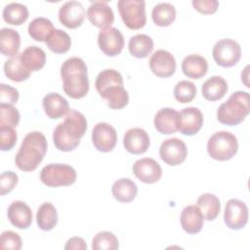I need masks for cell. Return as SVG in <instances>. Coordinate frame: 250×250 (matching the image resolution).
<instances>
[{"mask_svg": "<svg viewBox=\"0 0 250 250\" xmlns=\"http://www.w3.org/2000/svg\"><path fill=\"white\" fill-rule=\"evenodd\" d=\"M19 100V91L6 84H1L0 85V102L1 104H14L18 102Z\"/></svg>", "mask_w": 250, "mask_h": 250, "instance_id": "44", "label": "cell"}, {"mask_svg": "<svg viewBox=\"0 0 250 250\" xmlns=\"http://www.w3.org/2000/svg\"><path fill=\"white\" fill-rule=\"evenodd\" d=\"M112 109H121L128 104L129 95L123 86H116L106 90L102 96Z\"/></svg>", "mask_w": 250, "mask_h": 250, "instance_id": "37", "label": "cell"}, {"mask_svg": "<svg viewBox=\"0 0 250 250\" xmlns=\"http://www.w3.org/2000/svg\"><path fill=\"white\" fill-rule=\"evenodd\" d=\"M111 192L117 201L128 203L135 199L138 192V188L132 180L128 178H121L113 183Z\"/></svg>", "mask_w": 250, "mask_h": 250, "instance_id": "25", "label": "cell"}, {"mask_svg": "<svg viewBox=\"0 0 250 250\" xmlns=\"http://www.w3.org/2000/svg\"><path fill=\"white\" fill-rule=\"evenodd\" d=\"M17 133L14 127H0V148L1 150L12 149L17 143Z\"/></svg>", "mask_w": 250, "mask_h": 250, "instance_id": "42", "label": "cell"}, {"mask_svg": "<svg viewBox=\"0 0 250 250\" xmlns=\"http://www.w3.org/2000/svg\"><path fill=\"white\" fill-rule=\"evenodd\" d=\"M196 203L204 219L207 221L215 220L221 211L220 200L213 193L207 192V193L201 194L198 197Z\"/></svg>", "mask_w": 250, "mask_h": 250, "instance_id": "33", "label": "cell"}, {"mask_svg": "<svg viewBox=\"0 0 250 250\" xmlns=\"http://www.w3.org/2000/svg\"><path fill=\"white\" fill-rule=\"evenodd\" d=\"M7 215L10 223L21 229H27L32 223V212L30 207L21 200L14 201L10 204Z\"/></svg>", "mask_w": 250, "mask_h": 250, "instance_id": "19", "label": "cell"}, {"mask_svg": "<svg viewBox=\"0 0 250 250\" xmlns=\"http://www.w3.org/2000/svg\"><path fill=\"white\" fill-rule=\"evenodd\" d=\"M87 18L91 23L100 28L110 27L114 21V14L105 1H94L87 10Z\"/></svg>", "mask_w": 250, "mask_h": 250, "instance_id": "16", "label": "cell"}, {"mask_svg": "<svg viewBox=\"0 0 250 250\" xmlns=\"http://www.w3.org/2000/svg\"><path fill=\"white\" fill-rule=\"evenodd\" d=\"M149 68L152 73L158 77H170L176 70L175 58L166 50H157L149 59Z\"/></svg>", "mask_w": 250, "mask_h": 250, "instance_id": "13", "label": "cell"}, {"mask_svg": "<svg viewBox=\"0 0 250 250\" xmlns=\"http://www.w3.org/2000/svg\"><path fill=\"white\" fill-rule=\"evenodd\" d=\"M155 129L164 135L174 134L179 127V112L171 107L159 109L154 116Z\"/></svg>", "mask_w": 250, "mask_h": 250, "instance_id": "20", "label": "cell"}, {"mask_svg": "<svg viewBox=\"0 0 250 250\" xmlns=\"http://www.w3.org/2000/svg\"><path fill=\"white\" fill-rule=\"evenodd\" d=\"M191 4L196 11L205 15L214 14L219 8L217 0H193Z\"/></svg>", "mask_w": 250, "mask_h": 250, "instance_id": "45", "label": "cell"}, {"mask_svg": "<svg viewBox=\"0 0 250 250\" xmlns=\"http://www.w3.org/2000/svg\"><path fill=\"white\" fill-rule=\"evenodd\" d=\"M180 221L186 232L195 234L202 229L204 217L197 205H188L183 209Z\"/></svg>", "mask_w": 250, "mask_h": 250, "instance_id": "21", "label": "cell"}, {"mask_svg": "<svg viewBox=\"0 0 250 250\" xmlns=\"http://www.w3.org/2000/svg\"><path fill=\"white\" fill-rule=\"evenodd\" d=\"M117 8L125 25L130 29H140L146 22V3L143 0H119Z\"/></svg>", "mask_w": 250, "mask_h": 250, "instance_id": "7", "label": "cell"}, {"mask_svg": "<svg viewBox=\"0 0 250 250\" xmlns=\"http://www.w3.org/2000/svg\"><path fill=\"white\" fill-rule=\"evenodd\" d=\"M4 73L12 81L21 82L27 80L31 74L25 65L22 63L20 54L10 58L4 63Z\"/></svg>", "mask_w": 250, "mask_h": 250, "instance_id": "28", "label": "cell"}, {"mask_svg": "<svg viewBox=\"0 0 250 250\" xmlns=\"http://www.w3.org/2000/svg\"><path fill=\"white\" fill-rule=\"evenodd\" d=\"M45 43L55 54H64L70 49L71 39L65 31L55 28Z\"/></svg>", "mask_w": 250, "mask_h": 250, "instance_id": "36", "label": "cell"}, {"mask_svg": "<svg viewBox=\"0 0 250 250\" xmlns=\"http://www.w3.org/2000/svg\"><path fill=\"white\" fill-rule=\"evenodd\" d=\"M149 144V136L146 131L142 128L129 129L123 138V146L125 149L132 154L145 153L147 150Z\"/></svg>", "mask_w": 250, "mask_h": 250, "instance_id": "18", "label": "cell"}, {"mask_svg": "<svg viewBox=\"0 0 250 250\" xmlns=\"http://www.w3.org/2000/svg\"><path fill=\"white\" fill-rule=\"evenodd\" d=\"M19 181L18 175L13 171H5L0 175L1 195H5L14 189Z\"/></svg>", "mask_w": 250, "mask_h": 250, "instance_id": "43", "label": "cell"}, {"mask_svg": "<svg viewBox=\"0 0 250 250\" xmlns=\"http://www.w3.org/2000/svg\"><path fill=\"white\" fill-rule=\"evenodd\" d=\"M224 221L230 229H241L248 222V208L246 204L236 198H231L226 203Z\"/></svg>", "mask_w": 250, "mask_h": 250, "instance_id": "10", "label": "cell"}, {"mask_svg": "<svg viewBox=\"0 0 250 250\" xmlns=\"http://www.w3.org/2000/svg\"><path fill=\"white\" fill-rule=\"evenodd\" d=\"M20 118V112L14 105L0 104V127H17Z\"/></svg>", "mask_w": 250, "mask_h": 250, "instance_id": "40", "label": "cell"}, {"mask_svg": "<svg viewBox=\"0 0 250 250\" xmlns=\"http://www.w3.org/2000/svg\"><path fill=\"white\" fill-rule=\"evenodd\" d=\"M64 249L65 250H69V249H81V250H85L87 249V244L85 243L84 239L78 236H74L69 238L66 241V244L64 245Z\"/></svg>", "mask_w": 250, "mask_h": 250, "instance_id": "46", "label": "cell"}, {"mask_svg": "<svg viewBox=\"0 0 250 250\" xmlns=\"http://www.w3.org/2000/svg\"><path fill=\"white\" fill-rule=\"evenodd\" d=\"M173 93L178 102L190 103L196 96V86L191 81L182 80L176 84Z\"/></svg>", "mask_w": 250, "mask_h": 250, "instance_id": "39", "label": "cell"}, {"mask_svg": "<svg viewBox=\"0 0 250 250\" xmlns=\"http://www.w3.org/2000/svg\"><path fill=\"white\" fill-rule=\"evenodd\" d=\"M47 151V140L38 131L28 133L16 154L15 162L18 168L24 172L35 170L43 160Z\"/></svg>", "mask_w": 250, "mask_h": 250, "instance_id": "3", "label": "cell"}, {"mask_svg": "<svg viewBox=\"0 0 250 250\" xmlns=\"http://www.w3.org/2000/svg\"><path fill=\"white\" fill-rule=\"evenodd\" d=\"M182 70L184 74L188 78L199 79L207 73L208 62L204 57L191 54L183 60Z\"/></svg>", "mask_w": 250, "mask_h": 250, "instance_id": "23", "label": "cell"}, {"mask_svg": "<svg viewBox=\"0 0 250 250\" xmlns=\"http://www.w3.org/2000/svg\"><path fill=\"white\" fill-rule=\"evenodd\" d=\"M151 19L158 26H168L176 19V9L170 3H158L151 11Z\"/></svg>", "mask_w": 250, "mask_h": 250, "instance_id": "35", "label": "cell"}, {"mask_svg": "<svg viewBox=\"0 0 250 250\" xmlns=\"http://www.w3.org/2000/svg\"><path fill=\"white\" fill-rule=\"evenodd\" d=\"M61 76L64 93L75 100L85 97L89 92L87 65L78 57L65 60L61 66Z\"/></svg>", "mask_w": 250, "mask_h": 250, "instance_id": "2", "label": "cell"}, {"mask_svg": "<svg viewBox=\"0 0 250 250\" xmlns=\"http://www.w3.org/2000/svg\"><path fill=\"white\" fill-rule=\"evenodd\" d=\"M22 241L21 236L13 231L6 230L3 231L0 237V248L1 249H10V250H20L21 248Z\"/></svg>", "mask_w": 250, "mask_h": 250, "instance_id": "41", "label": "cell"}, {"mask_svg": "<svg viewBox=\"0 0 250 250\" xmlns=\"http://www.w3.org/2000/svg\"><path fill=\"white\" fill-rule=\"evenodd\" d=\"M160 158L170 166L182 164L188 156V148L184 141L178 138L165 140L159 147Z\"/></svg>", "mask_w": 250, "mask_h": 250, "instance_id": "9", "label": "cell"}, {"mask_svg": "<svg viewBox=\"0 0 250 250\" xmlns=\"http://www.w3.org/2000/svg\"><path fill=\"white\" fill-rule=\"evenodd\" d=\"M21 45V36L13 28L4 27L0 30V50L4 56L15 57L18 55Z\"/></svg>", "mask_w": 250, "mask_h": 250, "instance_id": "26", "label": "cell"}, {"mask_svg": "<svg viewBox=\"0 0 250 250\" xmlns=\"http://www.w3.org/2000/svg\"><path fill=\"white\" fill-rule=\"evenodd\" d=\"M86 13L83 5L78 1H67L61 6L59 10V21L67 28L79 27Z\"/></svg>", "mask_w": 250, "mask_h": 250, "instance_id": "14", "label": "cell"}, {"mask_svg": "<svg viewBox=\"0 0 250 250\" xmlns=\"http://www.w3.org/2000/svg\"><path fill=\"white\" fill-rule=\"evenodd\" d=\"M201 92L207 101L215 102L225 97L228 92V83L221 76H212L202 84Z\"/></svg>", "mask_w": 250, "mask_h": 250, "instance_id": "24", "label": "cell"}, {"mask_svg": "<svg viewBox=\"0 0 250 250\" xmlns=\"http://www.w3.org/2000/svg\"><path fill=\"white\" fill-rule=\"evenodd\" d=\"M98 45L104 54L115 57L121 53L124 47L123 34L115 27L103 28L98 35Z\"/></svg>", "mask_w": 250, "mask_h": 250, "instance_id": "11", "label": "cell"}, {"mask_svg": "<svg viewBox=\"0 0 250 250\" xmlns=\"http://www.w3.org/2000/svg\"><path fill=\"white\" fill-rule=\"evenodd\" d=\"M212 55L218 65L223 67H231L239 62L241 57V48L235 40L224 38L214 45Z\"/></svg>", "mask_w": 250, "mask_h": 250, "instance_id": "8", "label": "cell"}, {"mask_svg": "<svg viewBox=\"0 0 250 250\" xmlns=\"http://www.w3.org/2000/svg\"><path fill=\"white\" fill-rule=\"evenodd\" d=\"M249 111V94L244 91H236L219 106L217 119L222 124L235 126L245 119Z\"/></svg>", "mask_w": 250, "mask_h": 250, "instance_id": "4", "label": "cell"}, {"mask_svg": "<svg viewBox=\"0 0 250 250\" xmlns=\"http://www.w3.org/2000/svg\"><path fill=\"white\" fill-rule=\"evenodd\" d=\"M130 54L138 59L146 58L153 50V40L146 34H137L128 43Z\"/></svg>", "mask_w": 250, "mask_h": 250, "instance_id": "29", "label": "cell"}, {"mask_svg": "<svg viewBox=\"0 0 250 250\" xmlns=\"http://www.w3.org/2000/svg\"><path fill=\"white\" fill-rule=\"evenodd\" d=\"M87 130L86 117L79 111L70 109L64 117L63 122L60 123L54 130L53 141L55 146L61 151H71L75 149L80 139Z\"/></svg>", "mask_w": 250, "mask_h": 250, "instance_id": "1", "label": "cell"}, {"mask_svg": "<svg viewBox=\"0 0 250 250\" xmlns=\"http://www.w3.org/2000/svg\"><path fill=\"white\" fill-rule=\"evenodd\" d=\"M95 86L100 96H102L109 88L116 87V86H123V78L120 72H118L117 70L112 68H107V69L102 70L98 74V76L96 77Z\"/></svg>", "mask_w": 250, "mask_h": 250, "instance_id": "30", "label": "cell"}, {"mask_svg": "<svg viewBox=\"0 0 250 250\" xmlns=\"http://www.w3.org/2000/svg\"><path fill=\"white\" fill-rule=\"evenodd\" d=\"M2 16L7 23L21 25L28 19V9L23 4L13 2L4 7Z\"/></svg>", "mask_w": 250, "mask_h": 250, "instance_id": "34", "label": "cell"}, {"mask_svg": "<svg viewBox=\"0 0 250 250\" xmlns=\"http://www.w3.org/2000/svg\"><path fill=\"white\" fill-rule=\"evenodd\" d=\"M118 247V239L110 231H100L92 240V248L94 250H116Z\"/></svg>", "mask_w": 250, "mask_h": 250, "instance_id": "38", "label": "cell"}, {"mask_svg": "<svg viewBox=\"0 0 250 250\" xmlns=\"http://www.w3.org/2000/svg\"><path fill=\"white\" fill-rule=\"evenodd\" d=\"M21 60L25 67L32 71L40 70L46 62L45 52L37 46H29L20 54Z\"/></svg>", "mask_w": 250, "mask_h": 250, "instance_id": "27", "label": "cell"}, {"mask_svg": "<svg viewBox=\"0 0 250 250\" xmlns=\"http://www.w3.org/2000/svg\"><path fill=\"white\" fill-rule=\"evenodd\" d=\"M46 115L51 119L62 118L69 111L67 101L58 93H49L42 100Z\"/></svg>", "mask_w": 250, "mask_h": 250, "instance_id": "22", "label": "cell"}, {"mask_svg": "<svg viewBox=\"0 0 250 250\" xmlns=\"http://www.w3.org/2000/svg\"><path fill=\"white\" fill-rule=\"evenodd\" d=\"M203 125V114L197 107L190 106L182 109L179 112L178 131L186 136L196 134Z\"/></svg>", "mask_w": 250, "mask_h": 250, "instance_id": "15", "label": "cell"}, {"mask_svg": "<svg viewBox=\"0 0 250 250\" xmlns=\"http://www.w3.org/2000/svg\"><path fill=\"white\" fill-rule=\"evenodd\" d=\"M54 29L53 22L49 19L43 17L35 18L32 21H30L27 27L29 36L35 41L39 42H45Z\"/></svg>", "mask_w": 250, "mask_h": 250, "instance_id": "32", "label": "cell"}, {"mask_svg": "<svg viewBox=\"0 0 250 250\" xmlns=\"http://www.w3.org/2000/svg\"><path fill=\"white\" fill-rule=\"evenodd\" d=\"M238 149L236 137L228 131L214 133L208 140L207 151L211 158L226 161L232 158Z\"/></svg>", "mask_w": 250, "mask_h": 250, "instance_id": "5", "label": "cell"}, {"mask_svg": "<svg viewBox=\"0 0 250 250\" xmlns=\"http://www.w3.org/2000/svg\"><path fill=\"white\" fill-rule=\"evenodd\" d=\"M133 172L141 182L146 184L156 183L162 176L160 165L154 159L148 157L137 160L133 165Z\"/></svg>", "mask_w": 250, "mask_h": 250, "instance_id": "17", "label": "cell"}, {"mask_svg": "<svg viewBox=\"0 0 250 250\" xmlns=\"http://www.w3.org/2000/svg\"><path fill=\"white\" fill-rule=\"evenodd\" d=\"M40 180L50 188L71 186L76 181V171L67 164L51 163L41 170Z\"/></svg>", "mask_w": 250, "mask_h": 250, "instance_id": "6", "label": "cell"}, {"mask_svg": "<svg viewBox=\"0 0 250 250\" xmlns=\"http://www.w3.org/2000/svg\"><path fill=\"white\" fill-rule=\"evenodd\" d=\"M36 223L39 229L45 231L51 230L56 227L58 223V213L52 203L45 202L38 208Z\"/></svg>", "mask_w": 250, "mask_h": 250, "instance_id": "31", "label": "cell"}, {"mask_svg": "<svg viewBox=\"0 0 250 250\" xmlns=\"http://www.w3.org/2000/svg\"><path fill=\"white\" fill-rule=\"evenodd\" d=\"M92 143L99 151H111L117 143L116 130L108 123H97L92 131Z\"/></svg>", "mask_w": 250, "mask_h": 250, "instance_id": "12", "label": "cell"}]
</instances>
